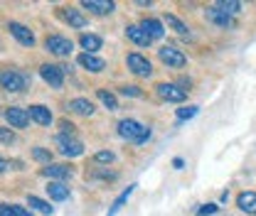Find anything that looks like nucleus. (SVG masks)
Wrapping results in <instances>:
<instances>
[{
  "mask_svg": "<svg viewBox=\"0 0 256 216\" xmlns=\"http://www.w3.org/2000/svg\"><path fill=\"white\" fill-rule=\"evenodd\" d=\"M118 135L121 138H126L130 143H136V145H140V143H146L148 138H150V128H146V125H140L138 121H121L118 123Z\"/></svg>",
  "mask_w": 256,
  "mask_h": 216,
  "instance_id": "1",
  "label": "nucleus"
},
{
  "mask_svg": "<svg viewBox=\"0 0 256 216\" xmlns=\"http://www.w3.org/2000/svg\"><path fill=\"white\" fill-rule=\"evenodd\" d=\"M30 86V79L25 76V74H20V71H12V69H8V71H0V89H5V91H25Z\"/></svg>",
  "mask_w": 256,
  "mask_h": 216,
  "instance_id": "2",
  "label": "nucleus"
},
{
  "mask_svg": "<svg viewBox=\"0 0 256 216\" xmlns=\"http://www.w3.org/2000/svg\"><path fill=\"white\" fill-rule=\"evenodd\" d=\"M44 47H47V52H52L54 57H69V52L74 49L72 39H66L62 34H50V37L44 39Z\"/></svg>",
  "mask_w": 256,
  "mask_h": 216,
  "instance_id": "3",
  "label": "nucleus"
},
{
  "mask_svg": "<svg viewBox=\"0 0 256 216\" xmlns=\"http://www.w3.org/2000/svg\"><path fill=\"white\" fill-rule=\"evenodd\" d=\"M64 71H66V66H57V64H42V66H40L42 79H44V81H47L52 89H62Z\"/></svg>",
  "mask_w": 256,
  "mask_h": 216,
  "instance_id": "4",
  "label": "nucleus"
},
{
  "mask_svg": "<svg viewBox=\"0 0 256 216\" xmlns=\"http://www.w3.org/2000/svg\"><path fill=\"white\" fill-rule=\"evenodd\" d=\"M158 54H160V62L172 66V69H182V66L188 64L185 54H182L178 47H172V44H165L162 49H158Z\"/></svg>",
  "mask_w": 256,
  "mask_h": 216,
  "instance_id": "5",
  "label": "nucleus"
},
{
  "mask_svg": "<svg viewBox=\"0 0 256 216\" xmlns=\"http://www.w3.org/2000/svg\"><path fill=\"white\" fill-rule=\"evenodd\" d=\"M57 148L66 157H79V155L84 153V145L76 138H72V135H57Z\"/></svg>",
  "mask_w": 256,
  "mask_h": 216,
  "instance_id": "6",
  "label": "nucleus"
},
{
  "mask_svg": "<svg viewBox=\"0 0 256 216\" xmlns=\"http://www.w3.org/2000/svg\"><path fill=\"white\" fill-rule=\"evenodd\" d=\"M158 96L165 101H185L188 98V89H180L178 84H158Z\"/></svg>",
  "mask_w": 256,
  "mask_h": 216,
  "instance_id": "7",
  "label": "nucleus"
},
{
  "mask_svg": "<svg viewBox=\"0 0 256 216\" xmlns=\"http://www.w3.org/2000/svg\"><path fill=\"white\" fill-rule=\"evenodd\" d=\"M128 69H130L133 74H138V76H150V74H153L150 62H148L146 57H140V54H128Z\"/></svg>",
  "mask_w": 256,
  "mask_h": 216,
  "instance_id": "8",
  "label": "nucleus"
},
{
  "mask_svg": "<svg viewBox=\"0 0 256 216\" xmlns=\"http://www.w3.org/2000/svg\"><path fill=\"white\" fill-rule=\"evenodd\" d=\"M5 118H8L10 128H25L28 121H30L28 111H25V108H18V106H10V108L5 111Z\"/></svg>",
  "mask_w": 256,
  "mask_h": 216,
  "instance_id": "9",
  "label": "nucleus"
},
{
  "mask_svg": "<svg viewBox=\"0 0 256 216\" xmlns=\"http://www.w3.org/2000/svg\"><path fill=\"white\" fill-rule=\"evenodd\" d=\"M207 20L210 22H214V25H220V27H234L236 22H234V17L232 15H226V12H222L220 7H207Z\"/></svg>",
  "mask_w": 256,
  "mask_h": 216,
  "instance_id": "10",
  "label": "nucleus"
},
{
  "mask_svg": "<svg viewBox=\"0 0 256 216\" xmlns=\"http://www.w3.org/2000/svg\"><path fill=\"white\" fill-rule=\"evenodd\" d=\"M72 167L69 165H47L44 170H42V175L44 177H50V180H54V182H60V180H69L72 177Z\"/></svg>",
  "mask_w": 256,
  "mask_h": 216,
  "instance_id": "11",
  "label": "nucleus"
},
{
  "mask_svg": "<svg viewBox=\"0 0 256 216\" xmlns=\"http://www.w3.org/2000/svg\"><path fill=\"white\" fill-rule=\"evenodd\" d=\"M10 32H12V37H15L20 44H25V47H32V44H34V34H32L25 25H20V22H10Z\"/></svg>",
  "mask_w": 256,
  "mask_h": 216,
  "instance_id": "12",
  "label": "nucleus"
},
{
  "mask_svg": "<svg viewBox=\"0 0 256 216\" xmlns=\"http://www.w3.org/2000/svg\"><path fill=\"white\" fill-rule=\"evenodd\" d=\"M126 34H128V39H130L133 44H138V47H148V44L153 42V39L146 34V30H143L140 25H128Z\"/></svg>",
  "mask_w": 256,
  "mask_h": 216,
  "instance_id": "13",
  "label": "nucleus"
},
{
  "mask_svg": "<svg viewBox=\"0 0 256 216\" xmlns=\"http://www.w3.org/2000/svg\"><path fill=\"white\" fill-rule=\"evenodd\" d=\"M82 7L92 10V12H96V15H108V12H114L116 5H114L111 0H84Z\"/></svg>",
  "mask_w": 256,
  "mask_h": 216,
  "instance_id": "14",
  "label": "nucleus"
},
{
  "mask_svg": "<svg viewBox=\"0 0 256 216\" xmlns=\"http://www.w3.org/2000/svg\"><path fill=\"white\" fill-rule=\"evenodd\" d=\"M79 64H82V66H84V69H89V71H104V69H106V62H104V59H101V57H96V54H86V52H84V54H79Z\"/></svg>",
  "mask_w": 256,
  "mask_h": 216,
  "instance_id": "15",
  "label": "nucleus"
},
{
  "mask_svg": "<svg viewBox=\"0 0 256 216\" xmlns=\"http://www.w3.org/2000/svg\"><path fill=\"white\" fill-rule=\"evenodd\" d=\"M236 207L246 214H256V192H242L236 197Z\"/></svg>",
  "mask_w": 256,
  "mask_h": 216,
  "instance_id": "16",
  "label": "nucleus"
},
{
  "mask_svg": "<svg viewBox=\"0 0 256 216\" xmlns=\"http://www.w3.org/2000/svg\"><path fill=\"white\" fill-rule=\"evenodd\" d=\"M28 116H30L34 123H40V125H50L52 123V113H50V108H44V106H30Z\"/></svg>",
  "mask_w": 256,
  "mask_h": 216,
  "instance_id": "17",
  "label": "nucleus"
},
{
  "mask_svg": "<svg viewBox=\"0 0 256 216\" xmlns=\"http://www.w3.org/2000/svg\"><path fill=\"white\" fill-rule=\"evenodd\" d=\"M140 27L146 30V34H148L150 39H160V37L165 34V30H162V22H160V20H153V17H146V20L140 22Z\"/></svg>",
  "mask_w": 256,
  "mask_h": 216,
  "instance_id": "18",
  "label": "nucleus"
},
{
  "mask_svg": "<svg viewBox=\"0 0 256 216\" xmlns=\"http://www.w3.org/2000/svg\"><path fill=\"white\" fill-rule=\"evenodd\" d=\"M69 111H74L79 116H92L94 113V103L86 101V98H74V101H69Z\"/></svg>",
  "mask_w": 256,
  "mask_h": 216,
  "instance_id": "19",
  "label": "nucleus"
},
{
  "mask_svg": "<svg viewBox=\"0 0 256 216\" xmlns=\"http://www.w3.org/2000/svg\"><path fill=\"white\" fill-rule=\"evenodd\" d=\"M47 194H50V199H54V202H64V199L69 197V187H64L62 182H50V185H47Z\"/></svg>",
  "mask_w": 256,
  "mask_h": 216,
  "instance_id": "20",
  "label": "nucleus"
},
{
  "mask_svg": "<svg viewBox=\"0 0 256 216\" xmlns=\"http://www.w3.org/2000/svg\"><path fill=\"white\" fill-rule=\"evenodd\" d=\"M62 15H64V20H66L72 27H84V25H86V17H84L79 10H74V7H66Z\"/></svg>",
  "mask_w": 256,
  "mask_h": 216,
  "instance_id": "21",
  "label": "nucleus"
},
{
  "mask_svg": "<svg viewBox=\"0 0 256 216\" xmlns=\"http://www.w3.org/2000/svg\"><path fill=\"white\" fill-rule=\"evenodd\" d=\"M79 44L86 49V54H94L96 49H101V37H96V34H82L79 37Z\"/></svg>",
  "mask_w": 256,
  "mask_h": 216,
  "instance_id": "22",
  "label": "nucleus"
},
{
  "mask_svg": "<svg viewBox=\"0 0 256 216\" xmlns=\"http://www.w3.org/2000/svg\"><path fill=\"white\" fill-rule=\"evenodd\" d=\"M165 25H168V27H172V30L178 32V34H182V37H190V30H188V25H185L182 20H178L175 15H168V17H165Z\"/></svg>",
  "mask_w": 256,
  "mask_h": 216,
  "instance_id": "23",
  "label": "nucleus"
},
{
  "mask_svg": "<svg viewBox=\"0 0 256 216\" xmlns=\"http://www.w3.org/2000/svg\"><path fill=\"white\" fill-rule=\"evenodd\" d=\"M96 96H98V101H101V103H104L108 111H116V108H118V101H116V96H114V93H108L106 89H98V93H96Z\"/></svg>",
  "mask_w": 256,
  "mask_h": 216,
  "instance_id": "24",
  "label": "nucleus"
},
{
  "mask_svg": "<svg viewBox=\"0 0 256 216\" xmlns=\"http://www.w3.org/2000/svg\"><path fill=\"white\" fill-rule=\"evenodd\" d=\"M214 7H220V10L226 12V15H234V12H239V10H242V2H234V0H220Z\"/></svg>",
  "mask_w": 256,
  "mask_h": 216,
  "instance_id": "25",
  "label": "nucleus"
},
{
  "mask_svg": "<svg viewBox=\"0 0 256 216\" xmlns=\"http://www.w3.org/2000/svg\"><path fill=\"white\" fill-rule=\"evenodd\" d=\"M28 204H30L32 209L42 212V214H52V207H50L44 199H40V197H30V199H28Z\"/></svg>",
  "mask_w": 256,
  "mask_h": 216,
  "instance_id": "26",
  "label": "nucleus"
},
{
  "mask_svg": "<svg viewBox=\"0 0 256 216\" xmlns=\"http://www.w3.org/2000/svg\"><path fill=\"white\" fill-rule=\"evenodd\" d=\"M133 187L136 185H130L126 189V192H124V194H121V197H118V199H116V202H114V207H111V212H108V216H114L116 214V212H118V209H121V207H124V202H126L128 197H130V192H133Z\"/></svg>",
  "mask_w": 256,
  "mask_h": 216,
  "instance_id": "27",
  "label": "nucleus"
},
{
  "mask_svg": "<svg viewBox=\"0 0 256 216\" xmlns=\"http://www.w3.org/2000/svg\"><path fill=\"white\" fill-rule=\"evenodd\" d=\"M32 157H34L37 162H47V165H50L52 153H50V150H42V148H32Z\"/></svg>",
  "mask_w": 256,
  "mask_h": 216,
  "instance_id": "28",
  "label": "nucleus"
},
{
  "mask_svg": "<svg viewBox=\"0 0 256 216\" xmlns=\"http://www.w3.org/2000/svg\"><path fill=\"white\" fill-rule=\"evenodd\" d=\"M94 160L101 162V165H111V162H114V153H111V150H101V153L94 155Z\"/></svg>",
  "mask_w": 256,
  "mask_h": 216,
  "instance_id": "29",
  "label": "nucleus"
},
{
  "mask_svg": "<svg viewBox=\"0 0 256 216\" xmlns=\"http://www.w3.org/2000/svg\"><path fill=\"white\" fill-rule=\"evenodd\" d=\"M192 116H197V106H188V108H178V118L180 121H188Z\"/></svg>",
  "mask_w": 256,
  "mask_h": 216,
  "instance_id": "30",
  "label": "nucleus"
},
{
  "mask_svg": "<svg viewBox=\"0 0 256 216\" xmlns=\"http://www.w3.org/2000/svg\"><path fill=\"white\" fill-rule=\"evenodd\" d=\"M0 143H5V145H12L15 143V135H12L10 128H0Z\"/></svg>",
  "mask_w": 256,
  "mask_h": 216,
  "instance_id": "31",
  "label": "nucleus"
},
{
  "mask_svg": "<svg viewBox=\"0 0 256 216\" xmlns=\"http://www.w3.org/2000/svg\"><path fill=\"white\" fill-rule=\"evenodd\" d=\"M121 93H124V96H140V89H138V86H124Z\"/></svg>",
  "mask_w": 256,
  "mask_h": 216,
  "instance_id": "32",
  "label": "nucleus"
},
{
  "mask_svg": "<svg viewBox=\"0 0 256 216\" xmlns=\"http://www.w3.org/2000/svg\"><path fill=\"white\" fill-rule=\"evenodd\" d=\"M217 212V204H204L202 209H200V216H207V214H214Z\"/></svg>",
  "mask_w": 256,
  "mask_h": 216,
  "instance_id": "33",
  "label": "nucleus"
},
{
  "mask_svg": "<svg viewBox=\"0 0 256 216\" xmlns=\"http://www.w3.org/2000/svg\"><path fill=\"white\" fill-rule=\"evenodd\" d=\"M60 128H62V135H72V133H74V125L69 123V121H62Z\"/></svg>",
  "mask_w": 256,
  "mask_h": 216,
  "instance_id": "34",
  "label": "nucleus"
},
{
  "mask_svg": "<svg viewBox=\"0 0 256 216\" xmlns=\"http://www.w3.org/2000/svg\"><path fill=\"white\" fill-rule=\"evenodd\" d=\"M0 216H15V209L8 204H0Z\"/></svg>",
  "mask_w": 256,
  "mask_h": 216,
  "instance_id": "35",
  "label": "nucleus"
},
{
  "mask_svg": "<svg viewBox=\"0 0 256 216\" xmlns=\"http://www.w3.org/2000/svg\"><path fill=\"white\" fill-rule=\"evenodd\" d=\"M15 209V216H32L28 209H22V207H12Z\"/></svg>",
  "mask_w": 256,
  "mask_h": 216,
  "instance_id": "36",
  "label": "nucleus"
},
{
  "mask_svg": "<svg viewBox=\"0 0 256 216\" xmlns=\"http://www.w3.org/2000/svg\"><path fill=\"white\" fill-rule=\"evenodd\" d=\"M182 165H185V162H182L180 157H175V160H172V167H175V170H182Z\"/></svg>",
  "mask_w": 256,
  "mask_h": 216,
  "instance_id": "37",
  "label": "nucleus"
},
{
  "mask_svg": "<svg viewBox=\"0 0 256 216\" xmlns=\"http://www.w3.org/2000/svg\"><path fill=\"white\" fill-rule=\"evenodd\" d=\"M5 170H8V162H5V160L0 157V172H5Z\"/></svg>",
  "mask_w": 256,
  "mask_h": 216,
  "instance_id": "38",
  "label": "nucleus"
}]
</instances>
